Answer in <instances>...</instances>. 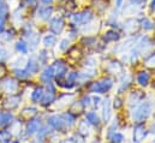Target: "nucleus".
Segmentation results:
<instances>
[{
    "label": "nucleus",
    "mask_w": 155,
    "mask_h": 143,
    "mask_svg": "<svg viewBox=\"0 0 155 143\" xmlns=\"http://www.w3.org/2000/svg\"><path fill=\"white\" fill-rule=\"evenodd\" d=\"M49 28L54 34H60L64 29V21L61 17H54L51 23H49Z\"/></svg>",
    "instance_id": "nucleus-9"
},
{
    "label": "nucleus",
    "mask_w": 155,
    "mask_h": 143,
    "mask_svg": "<svg viewBox=\"0 0 155 143\" xmlns=\"http://www.w3.org/2000/svg\"><path fill=\"white\" fill-rule=\"evenodd\" d=\"M52 1H53V0H41V2H42L43 5H51Z\"/></svg>",
    "instance_id": "nucleus-43"
},
{
    "label": "nucleus",
    "mask_w": 155,
    "mask_h": 143,
    "mask_svg": "<svg viewBox=\"0 0 155 143\" xmlns=\"http://www.w3.org/2000/svg\"><path fill=\"white\" fill-rule=\"evenodd\" d=\"M153 143H155V141H154V142H153Z\"/></svg>",
    "instance_id": "nucleus-52"
},
{
    "label": "nucleus",
    "mask_w": 155,
    "mask_h": 143,
    "mask_svg": "<svg viewBox=\"0 0 155 143\" xmlns=\"http://www.w3.org/2000/svg\"><path fill=\"white\" fill-rule=\"evenodd\" d=\"M13 120V115L7 112V113H0V125L1 126H6L8 124H11Z\"/></svg>",
    "instance_id": "nucleus-18"
},
{
    "label": "nucleus",
    "mask_w": 155,
    "mask_h": 143,
    "mask_svg": "<svg viewBox=\"0 0 155 143\" xmlns=\"http://www.w3.org/2000/svg\"><path fill=\"white\" fill-rule=\"evenodd\" d=\"M124 0H117V7H121Z\"/></svg>",
    "instance_id": "nucleus-45"
},
{
    "label": "nucleus",
    "mask_w": 155,
    "mask_h": 143,
    "mask_svg": "<svg viewBox=\"0 0 155 143\" xmlns=\"http://www.w3.org/2000/svg\"><path fill=\"white\" fill-rule=\"evenodd\" d=\"M17 87H18V85H17V83H16L15 79L7 78V79H5L4 83H2V89H4L5 93H15V91L17 90Z\"/></svg>",
    "instance_id": "nucleus-12"
},
{
    "label": "nucleus",
    "mask_w": 155,
    "mask_h": 143,
    "mask_svg": "<svg viewBox=\"0 0 155 143\" xmlns=\"http://www.w3.org/2000/svg\"><path fill=\"white\" fill-rule=\"evenodd\" d=\"M52 13H53V8H52V6L46 5V6L40 7V10H39L40 18H42V19H48V18L52 16Z\"/></svg>",
    "instance_id": "nucleus-16"
},
{
    "label": "nucleus",
    "mask_w": 155,
    "mask_h": 143,
    "mask_svg": "<svg viewBox=\"0 0 155 143\" xmlns=\"http://www.w3.org/2000/svg\"><path fill=\"white\" fill-rule=\"evenodd\" d=\"M121 106V102H120V100L117 98V99H114V107L116 108H119Z\"/></svg>",
    "instance_id": "nucleus-40"
},
{
    "label": "nucleus",
    "mask_w": 155,
    "mask_h": 143,
    "mask_svg": "<svg viewBox=\"0 0 155 143\" xmlns=\"http://www.w3.org/2000/svg\"><path fill=\"white\" fill-rule=\"evenodd\" d=\"M153 48H154V43L148 36L141 37L140 41L137 42V46H136V51L138 52V54H142V55L148 54Z\"/></svg>",
    "instance_id": "nucleus-4"
},
{
    "label": "nucleus",
    "mask_w": 155,
    "mask_h": 143,
    "mask_svg": "<svg viewBox=\"0 0 155 143\" xmlns=\"http://www.w3.org/2000/svg\"><path fill=\"white\" fill-rule=\"evenodd\" d=\"M93 18H94V13H93L91 11H89V10L78 12V13H75L74 16H71L72 23H74V24H77V25L88 24Z\"/></svg>",
    "instance_id": "nucleus-3"
},
{
    "label": "nucleus",
    "mask_w": 155,
    "mask_h": 143,
    "mask_svg": "<svg viewBox=\"0 0 155 143\" xmlns=\"http://www.w3.org/2000/svg\"><path fill=\"white\" fill-rule=\"evenodd\" d=\"M120 38V35L119 33H117L116 30H108L106 34H105V37L104 40L106 42H111V41H118Z\"/></svg>",
    "instance_id": "nucleus-22"
},
{
    "label": "nucleus",
    "mask_w": 155,
    "mask_h": 143,
    "mask_svg": "<svg viewBox=\"0 0 155 143\" xmlns=\"http://www.w3.org/2000/svg\"><path fill=\"white\" fill-rule=\"evenodd\" d=\"M19 100H21L19 96H11L8 100H6L5 107L7 108V109H12V108L17 107L18 104H19Z\"/></svg>",
    "instance_id": "nucleus-21"
},
{
    "label": "nucleus",
    "mask_w": 155,
    "mask_h": 143,
    "mask_svg": "<svg viewBox=\"0 0 155 143\" xmlns=\"http://www.w3.org/2000/svg\"><path fill=\"white\" fill-rule=\"evenodd\" d=\"M29 36V38H33V35H28ZM39 42V38H36L35 41H33V47H31V49H34L35 47H36V43Z\"/></svg>",
    "instance_id": "nucleus-41"
},
{
    "label": "nucleus",
    "mask_w": 155,
    "mask_h": 143,
    "mask_svg": "<svg viewBox=\"0 0 155 143\" xmlns=\"http://www.w3.org/2000/svg\"><path fill=\"white\" fill-rule=\"evenodd\" d=\"M63 118H64L65 125H66L68 128H70V126H72V125L75 124V117H74L71 113H65V114H63Z\"/></svg>",
    "instance_id": "nucleus-29"
},
{
    "label": "nucleus",
    "mask_w": 155,
    "mask_h": 143,
    "mask_svg": "<svg viewBox=\"0 0 155 143\" xmlns=\"http://www.w3.org/2000/svg\"><path fill=\"white\" fill-rule=\"evenodd\" d=\"M69 43H70V41L68 40V38H63L61 41H60V43H59V48H60V51H66L68 48H69Z\"/></svg>",
    "instance_id": "nucleus-33"
},
{
    "label": "nucleus",
    "mask_w": 155,
    "mask_h": 143,
    "mask_svg": "<svg viewBox=\"0 0 155 143\" xmlns=\"http://www.w3.org/2000/svg\"><path fill=\"white\" fill-rule=\"evenodd\" d=\"M93 143H99V142H93Z\"/></svg>",
    "instance_id": "nucleus-51"
},
{
    "label": "nucleus",
    "mask_w": 155,
    "mask_h": 143,
    "mask_svg": "<svg viewBox=\"0 0 155 143\" xmlns=\"http://www.w3.org/2000/svg\"><path fill=\"white\" fill-rule=\"evenodd\" d=\"M55 99V90H54V87L51 84V83H47V91L43 93V96L41 99L42 101V105L43 106H47L49 104H52Z\"/></svg>",
    "instance_id": "nucleus-5"
},
{
    "label": "nucleus",
    "mask_w": 155,
    "mask_h": 143,
    "mask_svg": "<svg viewBox=\"0 0 155 143\" xmlns=\"http://www.w3.org/2000/svg\"><path fill=\"white\" fill-rule=\"evenodd\" d=\"M124 140V136L121 134H113V136H111V143H121Z\"/></svg>",
    "instance_id": "nucleus-32"
},
{
    "label": "nucleus",
    "mask_w": 155,
    "mask_h": 143,
    "mask_svg": "<svg viewBox=\"0 0 155 143\" xmlns=\"http://www.w3.org/2000/svg\"><path fill=\"white\" fill-rule=\"evenodd\" d=\"M87 121L91 125H99V117L95 112H88L87 113Z\"/></svg>",
    "instance_id": "nucleus-27"
},
{
    "label": "nucleus",
    "mask_w": 155,
    "mask_h": 143,
    "mask_svg": "<svg viewBox=\"0 0 155 143\" xmlns=\"http://www.w3.org/2000/svg\"><path fill=\"white\" fill-rule=\"evenodd\" d=\"M147 136V130L144 125L138 124L134 129V143H141Z\"/></svg>",
    "instance_id": "nucleus-8"
},
{
    "label": "nucleus",
    "mask_w": 155,
    "mask_h": 143,
    "mask_svg": "<svg viewBox=\"0 0 155 143\" xmlns=\"http://www.w3.org/2000/svg\"><path fill=\"white\" fill-rule=\"evenodd\" d=\"M54 77V72H53V68L52 66H48V68H46L43 72L41 73V79H42V82H45L46 84L47 83H51V81H52V78Z\"/></svg>",
    "instance_id": "nucleus-14"
},
{
    "label": "nucleus",
    "mask_w": 155,
    "mask_h": 143,
    "mask_svg": "<svg viewBox=\"0 0 155 143\" xmlns=\"http://www.w3.org/2000/svg\"><path fill=\"white\" fill-rule=\"evenodd\" d=\"M40 128H41V120L40 119H31L27 126V134L34 135V134L39 132Z\"/></svg>",
    "instance_id": "nucleus-11"
},
{
    "label": "nucleus",
    "mask_w": 155,
    "mask_h": 143,
    "mask_svg": "<svg viewBox=\"0 0 155 143\" xmlns=\"http://www.w3.org/2000/svg\"><path fill=\"white\" fill-rule=\"evenodd\" d=\"M107 70H108V72H111V73H119V72H121L123 68H121V65H120L119 63H117V62H112V63H110V64H108Z\"/></svg>",
    "instance_id": "nucleus-26"
},
{
    "label": "nucleus",
    "mask_w": 155,
    "mask_h": 143,
    "mask_svg": "<svg viewBox=\"0 0 155 143\" xmlns=\"http://www.w3.org/2000/svg\"><path fill=\"white\" fill-rule=\"evenodd\" d=\"M16 49H17V52H19V53L25 54V53H28V45H27L23 40H21V41H18V42L16 43Z\"/></svg>",
    "instance_id": "nucleus-28"
},
{
    "label": "nucleus",
    "mask_w": 155,
    "mask_h": 143,
    "mask_svg": "<svg viewBox=\"0 0 155 143\" xmlns=\"http://www.w3.org/2000/svg\"><path fill=\"white\" fill-rule=\"evenodd\" d=\"M48 123H49V125H51L54 130H58V131H60V130H63L64 128H66L65 121H64V118H63V114L49 117Z\"/></svg>",
    "instance_id": "nucleus-6"
},
{
    "label": "nucleus",
    "mask_w": 155,
    "mask_h": 143,
    "mask_svg": "<svg viewBox=\"0 0 155 143\" xmlns=\"http://www.w3.org/2000/svg\"><path fill=\"white\" fill-rule=\"evenodd\" d=\"M131 81H132V77H131V75H129V73H125L124 76H123V78H121V81H120V85H119V93H123V91H125L127 88H129V85H130V83H131Z\"/></svg>",
    "instance_id": "nucleus-13"
},
{
    "label": "nucleus",
    "mask_w": 155,
    "mask_h": 143,
    "mask_svg": "<svg viewBox=\"0 0 155 143\" xmlns=\"http://www.w3.org/2000/svg\"><path fill=\"white\" fill-rule=\"evenodd\" d=\"M39 59H36L35 57H30V59L28 60V65H27V69L29 70L30 73H35V72L39 71Z\"/></svg>",
    "instance_id": "nucleus-17"
},
{
    "label": "nucleus",
    "mask_w": 155,
    "mask_h": 143,
    "mask_svg": "<svg viewBox=\"0 0 155 143\" xmlns=\"http://www.w3.org/2000/svg\"><path fill=\"white\" fill-rule=\"evenodd\" d=\"M141 24H142V27L144 28V29H147V30H150V29H153V22L150 21V19H148V18H143L142 19V22H141Z\"/></svg>",
    "instance_id": "nucleus-30"
},
{
    "label": "nucleus",
    "mask_w": 155,
    "mask_h": 143,
    "mask_svg": "<svg viewBox=\"0 0 155 143\" xmlns=\"http://www.w3.org/2000/svg\"><path fill=\"white\" fill-rule=\"evenodd\" d=\"M152 10L155 11V0H152Z\"/></svg>",
    "instance_id": "nucleus-47"
},
{
    "label": "nucleus",
    "mask_w": 155,
    "mask_h": 143,
    "mask_svg": "<svg viewBox=\"0 0 155 143\" xmlns=\"http://www.w3.org/2000/svg\"><path fill=\"white\" fill-rule=\"evenodd\" d=\"M82 105L85 107V106H89L90 105V98H84L83 100H82Z\"/></svg>",
    "instance_id": "nucleus-39"
},
{
    "label": "nucleus",
    "mask_w": 155,
    "mask_h": 143,
    "mask_svg": "<svg viewBox=\"0 0 155 143\" xmlns=\"http://www.w3.org/2000/svg\"><path fill=\"white\" fill-rule=\"evenodd\" d=\"M78 78V73L77 72H70L69 73V76H68V81L70 82V83H74V82H76Z\"/></svg>",
    "instance_id": "nucleus-38"
},
{
    "label": "nucleus",
    "mask_w": 155,
    "mask_h": 143,
    "mask_svg": "<svg viewBox=\"0 0 155 143\" xmlns=\"http://www.w3.org/2000/svg\"><path fill=\"white\" fill-rule=\"evenodd\" d=\"M149 79H150V76H149V73L146 71H142L138 73V76H137V82L141 84V85H143V87H146L148 83H149Z\"/></svg>",
    "instance_id": "nucleus-19"
},
{
    "label": "nucleus",
    "mask_w": 155,
    "mask_h": 143,
    "mask_svg": "<svg viewBox=\"0 0 155 143\" xmlns=\"http://www.w3.org/2000/svg\"><path fill=\"white\" fill-rule=\"evenodd\" d=\"M4 32V19H0V34Z\"/></svg>",
    "instance_id": "nucleus-44"
},
{
    "label": "nucleus",
    "mask_w": 155,
    "mask_h": 143,
    "mask_svg": "<svg viewBox=\"0 0 155 143\" xmlns=\"http://www.w3.org/2000/svg\"><path fill=\"white\" fill-rule=\"evenodd\" d=\"M7 58H8V52L4 48H0V63L5 62Z\"/></svg>",
    "instance_id": "nucleus-37"
},
{
    "label": "nucleus",
    "mask_w": 155,
    "mask_h": 143,
    "mask_svg": "<svg viewBox=\"0 0 155 143\" xmlns=\"http://www.w3.org/2000/svg\"><path fill=\"white\" fill-rule=\"evenodd\" d=\"M63 143H77L76 142V141H74V140H71V138H70V140H65V141H64V142Z\"/></svg>",
    "instance_id": "nucleus-46"
},
{
    "label": "nucleus",
    "mask_w": 155,
    "mask_h": 143,
    "mask_svg": "<svg viewBox=\"0 0 155 143\" xmlns=\"http://www.w3.org/2000/svg\"><path fill=\"white\" fill-rule=\"evenodd\" d=\"M146 1H147V0H130V5H132V6H135L136 8L141 10V8L144 6Z\"/></svg>",
    "instance_id": "nucleus-31"
},
{
    "label": "nucleus",
    "mask_w": 155,
    "mask_h": 143,
    "mask_svg": "<svg viewBox=\"0 0 155 143\" xmlns=\"http://www.w3.org/2000/svg\"><path fill=\"white\" fill-rule=\"evenodd\" d=\"M52 68H53V72H54V76L57 77V79L63 78V77L68 73V66H66V64H65L64 62H61V60L55 62Z\"/></svg>",
    "instance_id": "nucleus-7"
},
{
    "label": "nucleus",
    "mask_w": 155,
    "mask_h": 143,
    "mask_svg": "<svg viewBox=\"0 0 155 143\" xmlns=\"http://www.w3.org/2000/svg\"><path fill=\"white\" fill-rule=\"evenodd\" d=\"M4 5V0H0V6H2Z\"/></svg>",
    "instance_id": "nucleus-48"
},
{
    "label": "nucleus",
    "mask_w": 155,
    "mask_h": 143,
    "mask_svg": "<svg viewBox=\"0 0 155 143\" xmlns=\"http://www.w3.org/2000/svg\"><path fill=\"white\" fill-rule=\"evenodd\" d=\"M57 43V37L53 34H47L43 37V45L45 47H54V45Z\"/></svg>",
    "instance_id": "nucleus-20"
},
{
    "label": "nucleus",
    "mask_w": 155,
    "mask_h": 143,
    "mask_svg": "<svg viewBox=\"0 0 155 143\" xmlns=\"http://www.w3.org/2000/svg\"><path fill=\"white\" fill-rule=\"evenodd\" d=\"M137 28V22L135 19H129L125 24H124V30L126 33H134Z\"/></svg>",
    "instance_id": "nucleus-23"
},
{
    "label": "nucleus",
    "mask_w": 155,
    "mask_h": 143,
    "mask_svg": "<svg viewBox=\"0 0 155 143\" xmlns=\"http://www.w3.org/2000/svg\"><path fill=\"white\" fill-rule=\"evenodd\" d=\"M13 72H15V76L18 77V78H21V79H23V78H28V77L31 75L28 69H21V68H19V69H15Z\"/></svg>",
    "instance_id": "nucleus-25"
},
{
    "label": "nucleus",
    "mask_w": 155,
    "mask_h": 143,
    "mask_svg": "<svg viewBox=\"0 0 155 143\" xmlns=\"http://www.w3.org/2000/svg\"><path fill=\"white\" fill-rule=\"evenodd\" d=\"M111 100L110 98H106V100L104 101V107H102V118L105 123H108L111 119Z\"/></svg>",
    "instance_id": "nucleus-10"
},
{
    "label": "nucleus",
    "mask_w": 155,
    "mask_h": 143,
    "mask_svg": "<svg viewBox=\"0 0 155 143\" xmlns=\"http://www.w3.org/2000/svg\"><path fill=\"white\" fill-rule=\"evenodd\" d=\"M12 143H19V141H15V142H12Z\"/></svg>",
    "instance_id": "nucleus-49"
},
{
    "label": "nucleus",
    "mask_w": 155,
    "mask_h": 143,
    "mask_svg": "<svg viewBox=\"0 0 155 143\" xmlns=\"http://www.w3.org/2000/svg\"><path fill=\"white\" fill-rule=\"evenodd\" d=\"M78 130H79V132H81V134H83V135H87V134H88V131H89V129H88V125H87V121H82V123L79 124V128H78Z\"/></svg>",
    "instance_id": "nucleus-34"
},
{
    "label": "nucleus",
    "mask_w": 155,
    "mask_h": 143,
    "mask_svg": "<svg viewBox=\"0 0 155 143\" xmlns=\"http://www.w3.org/2000/svg\"><path fill=\"white\" fill-rule=\"evenodd\" d=\"M143 99V94L141 93V91H134V93H131V95H130V98H129V105L131 106V107H134L135 105H137L141 100Z\"/></svg>",
    "instance_id": "nucleus-15"
},
{
    "label": "nucleus",
    "mask_w": 155,
    "mask_h": 143,
    "mask_svg": "<svg viewBox=\"0 0 155 143\" xmlns=\"http://www.w3.org/2000/svg\"><path fill=\"white\" fill-rule=\"evenodd\" d=\"M10 137H11V134L8 131H0V143L8 141Z\"/></svg>",
    "instance_id": "nucleus-35"
},
{
    "label": "nucleus",
    "mask_w": 155,
    "mask_h": 143,
    "mask_svg": "<svg viewBox=\"0 0 155 143\" xmlns=\"http://www.w3.org/2000/svg\"><path fill=\"white\" fill-rule=\"evenodd\" d=\"M146 65L149 68H155V54H152L146 59Z\"/></svg>",
    "instance_id": "nucleus-36"
},
{
    "label": "nucleus",
    "mask_w": 155,
    "mask_h": 143,
    "mask_svg": "<svg viewBox=\"0 0 155 143\" xmlns=\"http://www.w3.org/2000/svg\"><path fill=\"white\" fill-rule=\"evenodd\" d=\"M43 89L39 87V88H36L34 91H33V94H31V101L33 102H39L41 101V99H42V96H43Z\"/></svg>",
    "instance_id": "nucleus-24"
},
{
    "label": "nucleus",
    "mask_w": 155,
    "mask_h": 143,
    "mask_svg": "<svg viewBox=\"0 0 155 143\" xmlns=\"http://www.w3.org/2000/svg\"><path fill=\"white\" fill-rule=\"evenodd\" d=\"M113 85V79L111 78H105L100 82H95V83H91V85L89 87V90L91 93H99V94H102V93H106L107 90H110Z\"/></svg>",
    "instance_id": "nucleus-2"
},
{
    "label": "nucleus",
    "mask_w": 155,
    "mask_h": 143,
    "mask_svg": "<svg viewBox=\"0 0 155 143\" xmlns=\"http://www.w3.org/2000/svg\"><path fill=\"white\" fill-rule=\"evenodd\" d=\"M152 113V105L150 102L148 101H144L142 102L141 105H138L137 108L135 109L134 114H132V118L136 123H142L143 120H146Z\"/></svg>",
    "instance_id": "nucleus-1"
},
{
    "label": "nucleus",
    "mask_w": 155,
    "mask_h": 143,
    "mask_svg": "<svg viewBox=\"0 0 155 143\" xmlns=\"http://www.w3.org/2000/svg\"><path fill=\"white\" fill-rule=\"evenodd\" d=\"M2 143H10L8 141H5V142H2Z\"/></svg>",
    "instance_id": "nucleus-50"
},
{
    "label": "nucleus",
    "mask_w": 155,
    "mask_h": 143,
    "mask_svg": "<svg viewBox=\"0 0 155 143\" xmlns=\"http://www.w3.org/2000/svg\"><path fill=\"white\" fill-rule=\"evenodd\" d=\"M24 2H25L27 5H29V6H30V5H34V4L36 2V0H24Z\"/></svg>",
    "instance_id": "nucleus-42"
}]
</instances>
